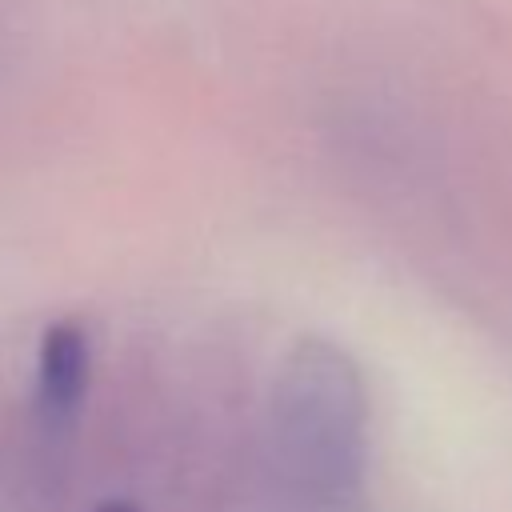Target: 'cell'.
<instances>
[{"label":"cell","mask_w":512,"mask_h":512,"mask_svg":"<svg viewBox=\"0 0 512 512\" xmlns=\"http://www.w3.org/2000/svg\"><path fill=\"white\" fill-rule=\"evenodd\" d=\"M280 428L292 452L320 472V480H348L360 460L364 392L348 356L324 340L292 352L280 380Z\"/></svg>","instance_id":"6da1fadb"},{"label":"cell","mask_w":512,"mask_h":512,"mask_svg":"<svg viewBox=\"0 0 512 512\" xmlns=\"http://www.w3.org/2000/svg\"><path fill=\"white\" fill-rule=\"evenodd\" d=\"M88 388V332L76 320H52L36 352V408L44 420L64 424Z\"/></svg>","instance_id":"7a4b0ae2"},{"label":"cell","mask_w":512,"mask_h":512,"mask_svg":"<svg viewBox=\"0 0 512 512\" xmlns=\"http://www.w3.org/2000/svg\"><path fill=\"white\" fill-rule=\"evenodd\" d=\"M96 512H136V508H132L128 500H108V504H100Z\"/></svg>","instance_id":"3957f363"}]
</instances>
